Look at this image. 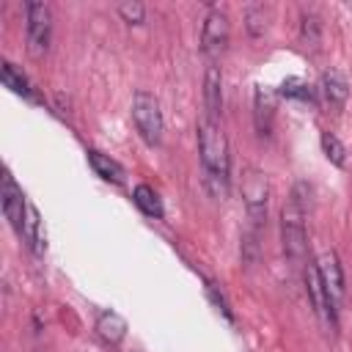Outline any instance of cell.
Returning a JSON list of instances; mask_svg holds the SVG:
<instances>
[{
  "instance_id": "obj_19",
  "label": "cell",
  "mask_w": 352,
  "mask_h": 352,
  "mask_svg": "<svg viewBox=\"0 0 352 352\" xmlns=\"http://www.w3.org/2000/svg\"><path fill=\"white\" fill-rule=\"evenodd\" d=\"M300 41L305 47H311V50L319 47V41H322V22H319L316 14H302V19H300Z\"/></svg>"
},
{
  "instance_id": "obj_16",
  "label": "cell",
  "mask_w": 352,
  "mask_h": 352,
  "mask_svg": "<svg viewBox=\"0 0 352 352\" xmlns=\"http://www.w3.org/2000/svg\"><path fill=\"white\" fill-rule=\"evenodd\" d=\"M270 19H272V8L264 6V3H258V6H248V8H245V28H248V33L256 36V38L267 33Z\"/></svg>"
},
{
  "instance_id": "obj_6",
  "label": "cell",
  "mask_w": 352,
  "mask_h": 352,
  "mask_svg": "<svg viewBox=\"0 0 352 352\" xmlns=\"http://www.w3.org/2000/svg\"><path fill=\"white\" fill-rule=\"evenodd\" d=\"M242 198H245V206H248V214L256 226H261V220L267 217V201H270V184H267V176L256 168H250L245 173V182H242Z\"/></svg>"
},
{
  "instance_id": "obj_12",
  "label": "cell",
  "mask_w": 352,
  "mask_h": 352,
  "mask_svg": "<svg viewBox=\"0 0 352 352\" xmlns=\"http://www.w3.org/2000/svg\"><path fill=\"white\" fill-rule=\"evenodd\" d=\"M319 91H322V96H324V102H327L330 107H344V102H346V96H349V85H346L344 74L336 72V69H327V72L322 74Z\"/></svg>"
},
{
  "instance_id": "obj_15",
  "label": "cell",
  "mask_w": 352,
  "mask_h": 352,
  "mask_svg": "<svg viewBox=\"0 0 352 352\" xmlns=\"http://www.w3.org/2000/svg\"><path fill=\"white\" fill-rule=\"evenodd\" d=\"M88 162H91V168L96 170V176H102V179H107V182H113V184H124V168H121L110 154H102V151L91 148V151H88Z\"/></svg>"
},
{
  "instance_id": "obj_17",
  "label": "cell",
  "mask_w": 352,
  "mask_h": 352,
  "mask_svg": "<svg viewBox=\"0 0 352 352\" xmlns=\"http://www.w3.org/2000/svg\"><path fill=\"white\" fill-rule=\"evenodd\" d=\"M132 198H135V206H138L143 214H148V217H162V201H160V195H157L154 187L138 184L135 192H132Z\"/></svg>"
},
{
  "instance_id": "obj_10",
  "label": "cell",
  "mask_w": 352,
  "mask_h": 352,
  "mask_svg": "<svg viewBox=\"0 0 352 352\" xmlns=\"http://www.w3.org/2000/svg\"><path fill=\"white\" fill-rule=\"evenodd\" d=\"M272 118H275V94L267 91L264 85H256L253 94V121L258 135H270L272 132Z\"/></svg>"
},
{
  "instance_id": "obj_3",
  "label": "cell",
  "mask_w": 352,
  "mask_h": 352,
  "mask_svg": "<svg viewBox=\"0 0 352 352\" xmlns=\"http://www.w3.org/2000/svg\"><path fill=\"white\" fill-rule=\"evenodd\" d=\"M305 209L292 198L283 209H280V242H283V253L292 261H300L308 250V234H305Z\"/></svg>"
},
{
  "instance_id": "obj_14",
  "label": "cell",
  "mask_w": 352,
  "mask_h": 352,
  "mask_svg": "<svg viewBox=\"0 0 352 352\" xmlns=\"http://www.w3.org/2000/svg\"><path fill=\"white\" fill-rule=\"evenodd\" d=\"M96 333L107 341V344H118L126 336V319L116 311H102L96 319Z\"/></svg>"
},
{
  "instance_id": "obj_13",
  "label": "cell",
  "mask_w": 352,
  "mask_h": 352,
  "mask_svg": "<svg viewBox=\"0 0 352 352\" xmlns=\"http://www.w3.org/2000/svg\"><path fill=\"white\" fill-rule=\"evenodd\" d=\"M22 236H25V242L30 245L33 253H44V248H47V234H44V226H41V214H38V209H36L30 201L25 204Z\"/></svg>"
},
{
  "instance_id": "obj_8",
  "label": "cell",
  "mask_w": 352,
  "mask_h": 352,
  "mask_svg": "<svg viewBox=\"0 0 352 352\" xmlns=\"http://www.w3.org/2000/svg\"><path fill=\"white\" fill-rule=\"evenodd\" d=\"M316 270H319V278H322V286H324L330 302L338 305L344 297V270L338 264V256L333 250H324L316 261Z\"/></svg>"
},
{
  "instance_id": "obj_24",
  "label": "cell",
  "mask_w": 352,
  "mask_h": 352,
  "mask_svg": "<svg viewBox=\"0 0 352 352\" xmlns=\"http://www.w3.org/2000/svg\"><path fill=\"white\" fill-rule=\"evenodd\" d=\"M36 352H44V349H36Z\"/></svg>"
},
{
  "instance_id": "obj_9",
  "label": "cell",
  "mask_w": 352,
  "mask_h": 352,
  "mask_svg": "<svg viewBox=\"0 0 352 352\" xmlns=\"http://www.w3.org/2000/svg\"><path fill=\"white\" fill-rule=\"evenodd\" d=\"M204 107L209 121H217L223 113V80L217 66H209L204 74Z\"/></svg>"
},
{
  "instance_id": "obj_21",
  "label": "cell",
  "mask_w": 352,
  "mask_h": 352,
  "mask_svg": "<svg viewBox=\"0 0 352 352\" xmlns=\"http://www.w3.org/2000/svg\"><path fill=\"white\" fill-rule=\"evenodd\" d=\"M280 94H283V96H289V99L314 102V91H311V85H308V82H302L300 77H289V80H283Z\"/></svg>"
},
{
  "instance_id": "obj_23",
  "label": "cell",
  "mask_w": 352,
  "mask_h": 352,
  "mask_svg": "<svg viewBox=\"0 0 352 352\" xmlns=\"http://www.w3.org/2000/svg\"><path fill=\"white\" fill-rule=\"evenodd\" d=\"M206 292H209V297L214 300V305L228 316V319H234V311H231V305H228V300H226V294L217 289V283H206Z\"/></svg>"
},
{
  "instance_id": "obj_5",
  "label": "cell",
  "mask_w": 352,
  "mask_h": 352,
  "mask_svg": "<svg viewBox=\"0 0 352 352\" xmlns=\"http://www.w3.org/2000/svg\"><path fill=\"white\" fill-rule=\"evenodd\" d=\"M228 38H231L228 14L223 8H212L204 19V28H201V50L209 58H217L228 47Z\"/></svg>"
},
{
  "instance_id": "obj_20",
  "label": "cell",
  "mask_w": 352,
  "mask_h": 352,
  "mask_svg": "<svg viewBox=\"0 0 352 352\" xmlns=\"http://www.w3.org/2000/svg\"><path fill=\"white\" fill-rule=\"evenodd\" d=\"M322 151L327 154V160L338 168L346 165V146L333 135V132H322Z\"/></svg>"
},
{
  "instance_id": "obj_7",
  "label": "cell",
  "mask_w": 352,
  "mask_h": 352,
  "mask_svg": "<svg viewBox=\"0 0 352 352\" xmlns=\"http://www.w3.org/2000/svg\"><path fill=\"white\" fill-rule=\"evenodd\" d=\"M0 201H3V214L11 223V228L22 236V223H25V204L28 198L22 195L19 184L14 182V176L6 170L3 173V187H0Z\"/></svg>"
},
{
  "instance_id": "obj_22",
  "label": "cell",
  "mask_w": 352,
  "mask_h": 352,
  "mask_svg": "<svg viewBox=\"0 0 352 352\" xmlns=\"http://www.w3.org/2000/svg\"><path fill=\"white\" fill-rule=\"evenodd\" d=\"M118 16L124 22H129V25H140L146 19V8H143V3H121L118 6Z\"/></svg>"
},
{
  "instance_id": "obj_2",
  "label": "cell",
  "mask_w": 352,
  "mask_h": 352,
  "mask_svg": "<svg viewBox=\"0 0 352 352\" xmlns=\"http://www.w3.org/2000/svg\"><path fill=\"white\" fill-rule=\"evenodd\" d=\"M129 113H132V124H135L138 135H140L148 146H157V143L162 140V129H165V124H162V110H160L157 96L148 94V91H135V94H132V107H129Z\"/></svg>"
},
{
  "instance_id": "obj_11",
  "label": "cell",
  "mask_w": 352,
  "mask_h": 352,
  "mask_svg": "<svg viewBox=\"0 0 352 352\" xmlns=\"http://www.w3.org/2000/svg\"><path fill=\"white\" fill-rule=\"evenodd\" d=\"M305 283H308V294H311V302H314V311L322 314L327 322L336 324V305L330 302L324 286H322V278H319V270L316 267H308L305 272Z\"/></svg>"
},
{
  "instance_id": "obj_18",
  "label": "cell",
  "mask_w": 352,
  "mask_h": 352,
  "mask_svg": "<svg viewBox=\"0 0 352 352\" xmlns=\"http://www.w3.org/2000/svg\"><path fill=\"white\" fill-rule=\"evenodd\" d=\"M0 77H3V85H6V88H11L14 94H19V96H25V99H36V96H33V88H30V82H28V77H25L22 72H16V69H14V63L3 60Z\"/></svg>"
},
{
  "instance_id": "obj_4",
  "label": "cell",
  "mask_w": 352,
  "mask_h": 352,
  "mask_svg": "<svg viewBox=\"0 0 352 352\" xmlns=\"http://www.w3.org/2000/svg\"><path fill=\"white\" fill-rule=\"evenodd\" d=\"M25 33H28V52L41 58L52 41V11L47 3H25Z\"/></svg>"
},
{
  "instance_id": "obj_1",
  "label": "cell",
  "mask_w": 352,
  "mask_h": 352,
  "mask_svg": "<svg viewBox=\"0 0 352 352\" xmlns=\"http://www.w3.org/2000/svg\"><path fill=\"white\" fill-rule=\"evenodd\" d=\"M198 151H201V165H204V182L212 198H226L228 192V140L226 132L220 129L217 121L201 118L198 121Z\"/></svg>"
}]
</instances>
